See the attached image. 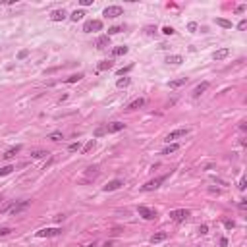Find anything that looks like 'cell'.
<instances>
[{
    "label": "cell",
    "mask_w": 247,
    "mask_h": 247,
    "mask_svg": "<svg viewBox=\"0 0 247 247\" xmlns=\"http://www.w3.org/2000/svg\"><path fill=\"white\" fill-rule=\"evenodd\" d=\"M102 16H104V18H110V19L120 18V16H124V8L122 6H106L104 12H102Z\"/></svg>",
    "instance_id": "cell-1"
},
{
    "label": "cell",
    "mask_w": 247,
    "mask_h": 247,
    "mask_svg": "<svg viewBox=\"0 0 247 247\" xmlns=\"http://www.w3.org/2000/svg\"><path fill=\"white\" fill-rule=\"evenodd\" d=\"M187 133H189V129H187V127H180V129H174V131H170V133L166 135V139H164V141H166V143H170V141H176V139H180V137H185Z\"/></svg>",
    "instance_id": "cell-2"
},
{
    "label": "cell",
    "mask_w": 247,
    "mask_h": 247,
    "mask_svg": "<svg viewBox=\"0 0 247 247\" xmlns=\"http://www.w3.org/2000/svg\"><path fill=\"white\" fill-rule=\"evenodd\" d=\"M101 29H102V21L101 19H89V21H85V25H83L85 33H93V31H101Z\"/></svg>",
    "instance_id": "cell-3"
},
{
    "label": "cell",
    "mask_w": 247,
    "mask_h": 247,
    "mask_svg": "<svg viewBox=\"0 0 247 247\" xmlns=\"http://www.w3.org/2000/svg\"><path fill=\"white\" fill-rule=\"evenodd\" d=\"M137 212H139V216H143L145 220H155V218H156V211H155V209L145 207V205H141V207L137 209Z\"/></svg>",
    "instance_id": "cell-4"
},
{
    "label": "cell",
    "mask_w": 247,
    "mask_h": 247,
    "mask_svg": "<svg viewBox=\"0 0 247 247\" xmlns=\"http://www.w3.org/2000/svg\"><path fill=\"white\" fill-rule=\"evenodd\" d=\"M189 216V211L187 209H176V211H170V218L174 222H182Z\"/></svg>",
    "instance_id": "cell-5"
},
{
    "label": "cell",
    "mask_w": 247,
    "mask_h": 247,
    "mask_svg": "<svg viewBox=\"0 0 247 247\" xmlns=\"http://www.w3.org/2000/svg\"><path fill=\"white\" fill-rule=\"evenodd\" d=\"M166 180V176H160V178H155V180H151V182H147L145 185H143V191H153V189H156V187H160V183Z\"/></svg>",
    "instance_id": "cell-6"
},
{
    "label": "cell",
    "mask_w": 247,
    "mask_h": 247,
    "mask_svg": "<svg viewBox=\"0 0 247 247\" xmlns=\"http://www.w3.org/2000/svg\"><path fill=\"white\" fill-rule=\"evenodd\" d=\"M62 232L60 228H43L37 232V237H52V236H58Z\"/></svg>",
    "instance_id": "cell-7"
},
{
    "label": "cell",
    "mask_w": 247,
    "mask_h": 247,
    "mask_svg": "<svg viewBox=\"0 0 247 247\" xmlns=\"http://www.w3.org/2000/svg\"><path fill=\"white\" fill-rule=\"evenodd\" d=\"M29 207H31V201H21V203L12 205V207H10V212H12V214H19L21 211H25V209H29Z\"/></svg>",
    "instance_id": "cell-8"
},
{
    "label": "cell",
    "mask_w": 247,
    "mask_h": 247,
    "mask_svg": "<svg viewBox=\"0 0 247 247\" xmlns=\"http://www.w3.org/2000/svg\"><path fill=\"white\" fill-rule=\"evenodd\" d=\"M122 185H124L122 180H112V182H108L104 187H102V191H106V193H108V191H116V189H120Z\"/></svg>",
    "instance_id": "cell-9"
},
{
    "label": "cell",
    "mask_w": 247,
    "mask_h": 247,
    "mask_svg": "<svg viewBox=\"0 0 247 247\" xmlns=\"http://www.w3.org/2000/svg\"><path fill=\"white\" fill-rule=\"evenodd\" d=\"M126 127V124L122 122H112V124H106V133H116V131H122Z\"/></svg>",
    "instance_id": "cell-10"
},
{
    "label": "cell",
    "mask_w": 247,
    "mask_h": 247,
    "mask_svg": "<svg viewBox=\"0 0 247 247\" xmlns=\"http://www.w3.org/2000/svg\"><path fill=\"white\" fill-rule=\"evenodd\" d=\"M95 47H97V48H106V47H110V37H108V35H101L97 41H95Z\"/></svg>",
    "instance_id": "cell-11"
},
{
    "label": "cell",
    "mask_w": 247,
    "mask_h": 247,
    "mask_svg": "<svg viewBox=\"0 0 247 247\" xmlns=\"http://www.w3.org/2000/svg\"><path fill=\"white\" fill-rule=\"evenodd\" d=\"M66 16H68V14H66V10L62 8V10H54V12H52V14H50V19H52V21H64Z\"/></svg>",
    "instance_id": "cell-12"
},
{
    "label": "cell",
    "mask_w": 247,
    "mask_h": 247,
    "mask_svg": "<svg viewBox=\"0 0 247 247\" xmlns=\"http://www.w3.org/2000/svg\"><path fill=\"white\" fill-rule=\"evenodd\" d=\"M207 89H209V81H203V83H199L195 89H193V97H195V98H197V97H201V95L207 91Z\"/></svg>",
    "instance_id": "cell-13"
},
{
    "label": "cell",
    "mask_w": 247,
    "mask_h": 247,
    "mask_svg": "<svg viewBox=\"0 0 247 247\" xmlns=\"http://www.w3.org/2000/svg\"><path fill=\"white\" fill-rule=\"evenodd\" d=\"M19 151H21V145H16V147H12V149H8L6 153L2 155V156H4V160H10V158H14V156L18 155Z\"/></svg>",
    "instance_id": "cell-14"
},
{
    "label": "cell",
    "mask_w": 247,
    "mask_h": 247,
    "mask_svg": "<svg viewBox=\"0 0 247 247\" xmlns=\"http://www.w3.org/2000/svg\"><path fill=\"white\" fill-rule=\"evenodd\" d=\"M230 56V48H218V50L212 54V58L214 60H224V58H228Z\"/></svg>",
    "instance_id": "cell-15"
},
{
    "label": "cell",
    "mask_w": 247,
    "mask_h": 247,
    "mask_svg": "<svg viewBox=\"0 0 247 247\" xmlns=\"http://www.w3.org/2000/svg\"><path fill=\"white\" fill-rule=\"evenodd\" d=\"M145 104V98H135V101H131L129 104H127V110H137V108H141V106Z\"/></svg>",
    "instance_id": "cell-16"
},
{
    "label": "cell",
    "mask_w": 247,
    "mask_h": 247,
    "mask_svg": "<svg viewBox=\"0 0 247 247\" xmlns=\"http://www.w3.org/2000/svg\"><path fill=\"white\" fill-rule=\"evenodd\" d=\"M166 62H168V64L178 66V64H182V62H183V56L182 54H170V56H166Z\"/></svg>",
    "instance_id": "cell-17"
},
{
    "label": "cell",
    "mask_w": 247,
    "mask_h": 247,
    "mask_svg": "<svg viewBox=\"0 0 247 247\" xmlns=\"http://www.w3.org/2000/svg\"><path fill=\"white\" fill-rule=\"evenodd\" d=\"M166 237H168V234H166V232H158V234H155V236L151 237V243L156 245V243H160V241H164Z\"/></svg>",
    "instance_id": "cell-18"
},
{
    "label": "cell",
    "mask_w": 247,
    "mask_h": 247,
    "mask_svg": "<svg viewBox=\"0 0 247 247\" xmlns=\"http://www.w3.org/2000/svg\"><path fill=\"white\" fill-rule=\"evenodd\" d=\"M14 170H16V166H14V164H6V166H2V168H0V178H4V176L12 174Z\"/></svg>",
    "instance_id": "cell-19"
},
{
    "label": "cell",
    "mask_w": 247,
    "mask_h": 247,
    "mask_svg": "<svg viewBox=\"0 0 247 247\" xmlns=\"http://www.w3.org/2000/svg\"><path fill=\"white\" fill-rule=\"evenodd\" d=\"M112 66H114V62H112V60H102L101 64L97 66V70H98V72H104V70H110Z\"/></svg>",
    "instance_id": "cell-20"
},
{
    "label": "cell",
    "mask_w": 247,
    "mask_h": 247,
    "mask_svg": "<svg viewBox=\"0 0 247 247\" xmlns=\"http://www.w3.org/2000/svg\"><path fill=\"white\" fill-rule=\"evenodd\" d=\"M187 83V77H182V79H174V81H170V89H178V87H182V85Z\"/></svg>",
    "instance_id": "cell-21"
},
{
    "label": "cell",
    "mask_w": 247,
    "mask_h": 247,
    "mask_svg": "<svg viewBox=\"0 0 247 247\" xmlns=\"http://www.w3.org/2000/svg\"><path fill=\"white\" fill-rule=\"evenodd\" d=\"M214 21H216V25L224 27V29H232V21H228V19H224V18H216Z\"/></svg>",
    "instance_id": "cell-22"
},
{
    "label": "cell",
    "mask_w": 247,
    "mask_h": 247,
    "mask_svg": "<svg viewBox=\"0 0 247 247\" xmlns=\"http://www.w3.org/2000/svg\"><path fill=\"white\" fill-rule=\"evenodd\" d=\"M83 16H85L83 10H75V12H72L70 19H72V21H79V19H83Z\"/></svg>",
    "instance_id": "cell-23"
},
{
    "label": "cell",
    "mask_w": 247,
    "mask_h": 247,
    "mask_svg": "<svg viewBox=\"0 0 247 247\" xmlns=\"http://www.w3.org/2000/svg\"><path fill=\"white\" fill-rule=\"evenodd\" d=\"M176 151H180V145L178 143H172V145H168L166 149L162 151V155H172V153H176Z\"/></svg>",
    "instance_id": "cell-24"
},
{
    "label": "cell",
    "mask_w": 247,
    "mask_h": 247,
    "mask_svg": "<svg viewBox=\"0 0 247 247\" xmlns=\"http://www.w3.org/2000/svg\"><path fill=\"white\" fill-rule=\"evenodd\" d=\"M127 50H129L127 47H116L112 50V56H124V54H127Z\"/></svg>",
    "instance_id": "cell-25"
},
{
    "label": "cell",
    "mask_w": 247,
    "mask_h": 247,
    "mask_svg": "<svg viewBox=\"0 0 247 247\" xmlns=\"http://www.w3.org/2000/svg\"><path fill=\"white\" fill-rule=\"evenodd\" d=\"M79 79H83V73H73V75H70L66 79V83H77Z\"/></svg>",
    "instance_id": "cell-26"
},
{
    "label": "cell",
    "mask_w": 247,
    "mask_h": 247,
    "mask_svg": "<svg viewBox=\"0 0 247 247\" xmlns=\"http://www.w3.org/2000/svg\"><path fill=\"white\" fill-rule=\"evenodd\" d=\"M129 83H131V79H129V77H120V79L116 81V85H118V87H120V89L127 87V85H129Z\"/></svg>",
    "instance_id": "cell-27"
},
{
    "label": "cell",
    "mask_w": 247,
    "mask_h": 247,
    "mask_svg": "<svg viewBox=\"0 0 247 247\" xmlns=\"http://www.w3.org/2000/svg\"><path fill=\"white\" fill-rule=\"evenodd\" d=\"M48 139H50V141H60V139H64V135H62V131H52V133L48 135Z\"/></svg>",
    "instance_id": "cell-28"
},
{
    "label": "cell",
    "mask_w": 247,
    "mask_h": 247,
    "mask_svg": "<svg viewBox=\"0 0 247 247\" xmlns=\"http://www.w3.org/2000/svg\"><path fill=\"white\" fill-rule=\"evenodd\" d=\"M93 147H95V139H89V141H87V145L83 147V155H87L89 151H93Z\"/></svg>",
    "instance_id": "cell-29"
},
{
    "label": "cell",
    "mask_w": 247,
    "mask_h": 247,
    "mask_svg": "<svg viewBox=\"0 0 247 247\" xmlns=\"http://www.w3.org/2000/svg\"><path fill=\"white\" fill-rule=\"evenodd\" d=\"M47 155H48L47 151H33V153H31L33 158H43V156H47Z\"/></svg>",
    "instance_id": "cell-30"
},
{
    "label": "cell",
    "mask_w": 247,
    "mask_h": 247,
    "mask_svg": "<svg viewBox=\"0 0 247 247\" xmlns=\"http://www.w3.org/2000/svg\"><path fill=\"white\" fill-rule=\"evenodd\" d=\"M104 133H106V126H101V127L95 129V137H101V135H104Z\"/></svg>",
    "instance_id": "cell-31"
},
{
    "label": "cell",
    "mask_w": 247,
    "mask_h": 247,
    "mask_svg": "<svg viewBox=\"0 0 247 247\" xmlns=\"http://www.w3.org/2000/svg\"><path fill=\"white\" fill-rule=\"evenodd\" d=\"M162 33H164V35H174L176 29H174V27H170V25H164L162 27Z\"/></svg>",
    "instance_id": "cell-32"
},
{
    "label": "cell",
    "mask_w": 247,
    "mask_h": 247,
    "mask_svg": "<svg viewBox=\"0 0 247 247\" xmlns=\"http://www.w3.org/2000/svg\"><path fill=\"white\" fill-rule=\"evenodd\" d=\"M197 29H199V25H197L195 21H189V23H187V31H189V33H195Z\"/></svg>",
    "instance_id": "cell-33"
},
{
    "label": "cell",
    "mask_w": 247,
    "mask_h": 247,
    "mask_svg": "<svg viewBox=\"0 0 247 247\" xmlns=\"http://www.w3.org/2000/svg\"><path fill=\"white\" fill-rule=\"evenodd\" d=\"M120 31H122V27H120V25H114V27H110V29H108V37H110V35H118Z\"/></svg>",
    "instance_id": "cell-34"
},
{
    "label": "cell",
    "mask_w": 247,
    "mask_h": 247,
    "mask_svg": "<svg viewBox=\"0 0 247 247\" xmlns=\"http://www.w3.org/2000/svg\"><path fill=\"white\" fill-rule=\"evenodd\" d=\"M81 149V145H79V141H77V143H72V145H70L68 147V151H70V153H75V151H79Z\"/></svg>",
    "instance_id": "cell-35"
},
{
    "label": "cell",
    "mask_w": 247,
    "mask_h": 247,
    "mask_svg": "<svg viewBox=\"0 0 247 247\" xmlns=\"http://www.w3.org/2000/svg\"><path fill=\"white\" fill-rule=\"evenodd\" d=\"M27 56H29V50H27V48H23V50H19V54H18V60H25Z\"/></svg>",
    "instance_id": "cell-36"
},
{
    "label": "cell",
    "mask_w": 247,
    "mask_h": 247,
    "mask_svg": "<svg viewBox=\"0 0 247 247\" xmlns=\"http://www.w3.org/2000/svg\"><path fill=\"white\" fill-rule=\"evenodd\" d=\"M131 68H133V64H129V66H126V68H122V70H118V72H116V73H118V75H124V73H127V72H129V70H131Z\"/></svg>",
    "instance_id": "cell-37"
},
{
    "label": "cell",
    "mask_w": 247,
    "mask_h": 247,
    "mask_svg": "<svg viewBox=\"0 0 247 247\" xmlns=\"http://www.w3.org/2000/svg\"><path fill=\"white\" fill-rule=\"evenodd\" d=\"M234 226H236V222H234V220H224V228L226 230H234Z\"/></svg>",
    "instance_id": "cell-38"
},
{
    "label": "cell",
    "mask_w": 247,
    "mask_h": 247,
    "mask_svg": "<svg viewBox=\"0 0 247 247\" xmlns=\"http://www.w3.org/2000/svg\"><path fill=\"white\" fill-rule=\"evenodd\" d=\"M245 27H247V19H241V21L237 23V29H240V31H243Z\"/></svg>",
    "instance_id": "cell-39"
},
{
    "label": "cell",
    "mask_w": 247,
    "mask_h": 247,
    "mask_svg": "<svg viewBox=\"0 0 247 247\" xmlns=\"http://www.w3.org/2000/svg\"><path fill=\"white\" fill-rule=\"evenodd\" d=\"M245 10H247V6H245V4H241V6H237V8H236V14H243Z\"/></svg>",
    "instance_id": "cell-40"
},
{
    "label": "cell",
    "mask_w": 247,
    "mask_h": 247,
    "mask_svg": "<svg viewBox=\"0 0 247 247\" xmlns=\"http://www.w3.org/2000/svg\"><path fill=\"white\" fill-rule=\"evenodd\" d=\"M12 234V228H0V236H8Z\"/></svg>",
    "instance_id": "cell-41"
},
{
    "label": "cell",
    "mask_w": 247,
    "mask_h": 247,
    "mask_svg": "<svg viewBox=\"0 0 247 247\" xmlns=\"http://www.w3.org/2000/svg\"><path fill=\"white\" fill-rule=\"evenodd\" d=\"M245 187H247V182H245V178H241V180H240V189L243 191Z\"/></svg>",
    "instance_id": "cell-42"
},
{
    "label": "cell",
    "mask_w": 247,
    "mask_h": 247,
    "mask_svg": "<svg viewBox=\"0 0 247 247\" xmlns=\"http://www.w3.org/2000/svg\"><path fill=\"white\" fill-rule=\"evenodd\" d=\"M199 232H201V234H207V232H209V226H207V224L199 226Z\"/></svg>",
    "instance_id": "cell-43"
},
{
    "label": "cell",
    "mask_w": 247,
    "mask_h": 247,
    "mask_svg": "<svg viewBox=\"0 0 247 247\" xmlns=\"http://www.w3.org/2000/svg\"><path fill=\"white\" fill-rule=\"evenodd\" d=\"M79 4H81V6H91L93 0H79Z\"/></svg>",
    "instance_id": "cell-44"
},
{
    "label": "cell",
    "mask_w": 247,
    "mask_h": 247,
    "mask_svg": "<svg viewBox=\"0 0 247 247\" xmlns=\"http://www.w3.org/2000/svg\"><path fill=\"white\" fill-rule=\"evenodd\" d=\"M220 245L226 247V245H228V240H226V237H222V240H220Z\"/></svg>",
    "instance_id": "cell-45"
},
{
    "label": "cell",
    "mask_w": 247,
    "mask_h": 247,
    "mask_svg": "<svg viewBox=\"0 0 247 247\" xmlns=\"http://www.w3.org/2000/svg\"><path fill=\"white\" fill-rule=\"evenodd\" d=\"M0 203H2V197H0Z\"/></svg>",
    "instance_id": "cell-46"
}]
</instances>
